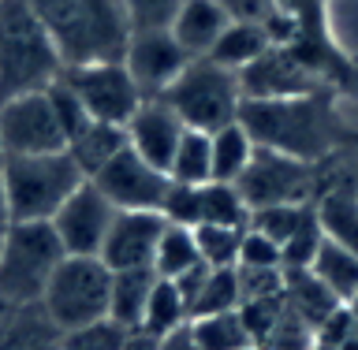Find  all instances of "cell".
<instances>
[{
	"label": "cell",
	"mask_w": 358,
	"mask_h": 350,
	"mask_svg": "<svg viewBox=\"0 0 358 350\" xmlns=\"http://www.w3.org/2000/svg\"><path fill=\"white\" fill-rule=\"evenodd\" d=\"M243 127L257 150H276L306 164L329 161L340 145V112L329 94L287 97V101H246Z\"/></svg>",
	"instance_id": "1"
},
{
	"label": "cell",
	"mask_w": 358,
	"mask_h": 350,
	"mask_svg": "<svg viewBox=\"0 0 358 350\" xmlns=\"http://www.w3.org/2000/svg\"><path fill=\"white\" fill-rule=\"evenodd\" d=\"M64 67L123 60L131 22L123 0H30Z\"/></svg>",
	"instance_id": "2"
},
{
	"label": "cell",
	"mask_w": 358,
	"mask_h": 350,
	"mask_svg": "<svg viewBox=\"0 0 358 350\" xmlns=\"http://www.w3.org/2000/svg\"><path fill=\"white\" fill-rule=\"evenodd\" d=\"M60 75L64 60L30 0H0V101L49 89Z\"/></svg>",
	"instance_id": "3"
},
{
	"label": "cell",
	"mask_w": 358,
	"mask_h": 350,
	"mask_svg": "<svg viewBox=\"0 0 358 350\" xmlns=\"http://www.w3.org/2000/svg\"><path fill=\"white\" fill-rule=\"evenodd\" d=\"M64 257L67 254L49 220H34V224L8 220L4 254H0V302L8 309L41 306L45 287H49Z\"/></svg>",
	"instance_id": "4"
},
{
	"label": "cell",
	"mask_w": 358,
	"mask_h": 350,
	"mask_svg": "<svg viewBox=\"0 0 358 350\" xmlns=\"http://www.w3.org/2000/svg\"><path fill=\"white\" fill-rule=\"evenodd\" d=\"M161 101L183 119L187 131H206V134L235 123L243 116V105H246L239 75L220 67V64H213L209 56L190 60L183 67V75L164 89Z\"/></svg>",
	"instance_id": "5"
},
{
	"label": "cell",
	"mask_w": 358,
	"mask_h": 350,
	"mask_svg": "<svg viewBox=\"0 0 358 350\" xmlns=\"http://www.w3.org/2000/svg\"><path fill=\"white\" fill-rule=\"evenodd\" d=\"M8 175V220L34 224L52 220L60 205L86 183L78 164L64 153H41V156H4Z\"/></svg>",
	"instance_id": "6"
},
{
	"label": "cell",
	"mask_w": 358,
	"mask_h": 350,
	"mask_svg": "<svg viewBox=\"0 0 358 350\" xmlns=\"http://www.w3.org/2000/svg\"><path fill=\"white\" fill-rule=\"evenodd\" d=\"M112 268L101 257H64L41 295V313L56 332H75L108 321Z\"/></svg>",
	"instance_id": "7"
},
{
	"label": "cell",
	"mask_w": 358,
	"mask_h": 350,
	"mask_svg": "<svg viewBox=\"0 0 358 350\" xmlns=\"http://www.w3.org/2000/svg\"><path fill=\"white\" fill-rule=\"evenodd\" d=\"M243 201L254 209H268V205H306L317 201L321 194V175L317 164H306L299 156L276 153V150H257L250 168L243 172L239 183Z\"/></svg>",
	"instance_id": "8"
},
{
	"label": "cell",
	"mask_w": 358,
	"mask_h": 350,
	"mask_svg": "<svg viewBox=\"0 0 358 350\" xmlns=\"http://www.w3.org/2000/svg\"><path fill=\"white\" fill-rule=\"evenodd\" d=\"M0 150L4 156H41L67 150V134L45 89L0 101Z\"/></svg>",
	"instance_id": "9"
},
{
	"label": "cell",
	"mask_w": 358,
	"mask_h": 350,
	"mask_svg": "<svg viewBox=\"0 0 358 350\" xmlns=\"http://www.w3.org/2000/svg\"><path fill=\"white\" fill-rule=\"evenodd\" d=\"M64 78L71 82L75 94L83 97L90 119H97V123H116V127H127V119L138 112V105L145 101L138 94V86H134V78L127 75L123 60L64 67Z\"/></svg>",
	"instance_id": "10"
},
{
	"label": "cell",
	"mask_w": 358,
	"mask_h": 350,
	"mask_svg": "<svg viewBox=\"0 0 358 350\" xmlns=\"http://www.w3.org/2000/svg\"><path fill=\"white\" fill-rule=\"evenodd\" d=\"M90 183H94L120 212H161L172 179H168L161 168H153L150 161H142V156L127 145V150L112 156Z\"/></svg>",
	"instance_id": "11"
},
{
	"label": "cell",
	"mask_w": 358,
	"mask_h": 350,
	"mask_svg": "<svg viewBox=\"0 0 358 350\" xmlns=\"http://www.w3.org/2000/svg\"><path fill=\"white\" fill-rule=\"evenodd\" d=\"M239 86L246 101H287V97L329 94V82L287 45H273L262 60H254L246 71H239Z\"/></svg>",
	"instance_id": "12"
},
{
	"label": "cell",
	"mask_w": 358,
	"mask_h": 350,
	"mask_svg": "<svg viewBox=\"0 0 358 350\" xmlns=\"http://www.w3.org/2000/svg\"><path fill=\"white\" fill-rule=\"evenodd\" d=\"M116 212L120 209L86 179L49 224H52V231L67 257H101V246L108 239V228L116 220Z\"/></svg>",
	"instance_id": "13"
},
{
	"label": "cell",
	"mask_w": 358,
	"mask_h": 350,
	"mask_svg": "<svg viewBox=\"0 0 358 350\" xmlns=\"http://www.w3.org/2000/svg\"><path fill=\"white\" fill-rule=\"evenodd\" d=\"M187 64L190 56L172 38V30H134L127 38V49H123V67L145 101L164 97V89L183 75Z\"/></svg>",
	"instance_id": "14"
},
{
	"label": "cell",
	"mask_w": 358,
	"mask_h": 350,
	"mask_svg": "<svg viewBox=\"0 0 358 350\" xmlns=\"http://www.w3.org/2000/svg\"><path fill=\"white\" fill-rule=\"evenodd\" d=\"M161 212H116L108 228V239L101 246V261L112 272H134V268H153V254L164 231Z\"/></svg>",
	"instance_id": "15"
},
{
	"label": "cell",
	"mask_w": 358,
	"mask_h": 350,
	"mask_svg": "<svg viewBox=\"0 0 358 350\" xmlns=\"http://www.w3.org/2000/svg\"><path fill=\"white\" fill-rule=\"evenodd\" d=\"M123 131H127V145H131V150L138 153L142 161H150L153 168H161L164 175H168V164H172L179 142H183V134H187L183 119H179L161 97L142 101L138 112L127 119V127H123Z\"/></svg>",
	"instance_id": "16"
},
{
	"label": "cell",
	"mask_w": 358,
	"mask_h": 350,
	"mask_svg": "<svg viewBox=\"0 0 358 350\" xmlns=\"http://www.w3.org/2000/svg\"><path fill=\"white\" fill-rule=\"evenodd\" d=\"M228 22L231 19L220 11L217 0H183V8H179V15L172 22V38L183 45L190 60H201V56L213 52V45L220 41Z\"/></svg>",
	"instance_id": "17"
},
{
	"label": "cell",
	"mask_w": 358,
	"mask_h": 350,
	"mask_svg": "<svg viewBox=\"0 0 358 350\" xmlns=\"http://www.w3.org/2000/svg\"><path fill=\"white\" fill-rule=\"evenodd\" d=\"M123 150H127V131L116 127V123H97V119H90L86 127L67 142V156L78 164V172L86 179H94L101 168Z\"/></svg>",
	"instance_id": "18"
},
{
	"label": "cell",
	"mask_w": 358,
	"mask_h": 350,
	"mask_svg": "<svg viewBox=\"0 0 358 350\" xmlns=\"http://www.w3.org/2000/svg\"><path fill=\"white\" fill-rule=\"evenodd\" d=\"M157 284L153 268H134V272H112V295H108V321L123 332H138L145 317V302Z\"/></svg>",
	"instance_id": "19"
},
{
	"label": "cell",
	"mask_w": 358,
	"mask_h": 350,
	"mask_svg": "<svg viewBox=\"0 0 358 350\" xmlns=\"http://www.w3.org/2000/svg\"><path fill=\"white\" fill-rule=\"evenodd\" d=\"M313 209H317L324 239L343 246V250H351V254H358V190L355 187L351 190L347 187H329V190L317 194Z\"/></svg>",
	"instance_id": "20"
},
{
	"label": "cell",
	"mask_w": 358,
	"mask_h": 350,
	"mask_svg": "<svg viewBox=\"0 0 358 350\" xmlns=\"http://www.w3.org/2000/svg\"><path fill=\"white\" fill-rule=\"evenodd\" d=\"M268 49H273V38H268L265 22H228L224 34H220V41L213 45L209 60L239 75L254 60H262Z\"/></svg>",
	"instance_id": "21"
},
{
	"label": "cell",
	"mask_w": 358,
	"mask_h": 350,
	"mask_svg": "<svg viewBox=\"0 0 358 350\" xmlns=\"http://www.w3.org/2000/svg\"><path fill=\"white\" fill-rule=\"evenodd\" d=\"M209 142H213V183H239L257 153V142L243 127V119L213 131Z\"/></svg>",
	"instance_id": "22"
},
{
	"label": "cell",
	"mask_w": 358,
	"mask_h": 350,
	"mask_svg": "<svg viewBox=\"0 0 358 350\" xmlns=\"http://www.w3.org/2000/svg\"><path fill=\"white\" fill-rule=\"evenodd\" d=\"M0 350H60V332L49 324L41 306L8 309L0 317Z\"/></svg>",
	"instance_id": "23"
},
{
	"label": "cell",
	"mask_w": 358,
	"mask_h": 350,
	"mask_svg": "<svg viewBox=\"0 0 358 350\" xmlns=\"http://www.w3.org/2000/svg\"><path fill=\"white\" fill-rule=\"evenodd\" d=\"M190 324V309L183 295H179V287L172 279H161L157 276V284L150 291V302H145V317H142V335H150V340H164V335H172L179 328H187Z\"/></svg>",
	"instance_id": "24"
},
{
	"label": "cell",
	"mask_w": 358,
	"mask_h": 350,
	"mask_svg": "<svg viewBox=\"0 0 358 350\" xmlns=\"http://www.w3.org/2000/svg\"><path fill=\"white\" fill-rule=\"evenodd\" d=\"M310 272L317 276L321 284L332 291V298L343 302V306L358 295V254L343 250V246H336L329 239L321 242V250H317V257H313Z\"/></svg>",
	"instance_id": "25"
},
{
	"label": "cell",
	"mask_w": 358,
	"mask_h": 350,
	"mask_svg": "<svg viewBox=\"0 0 358 350\" xmlns=\"http://www.w3.org/2000/svg\"><path fill=\"white\" fill-rule=\"evenodd\" d=\"M217 224V228H250V205L243 201L235 183H206L198 187V228Z\"/></svg>",
	"instance_id": "26"
},
{
	"label": "cell",
	"mask_w": 358,
	"mask_h": 350,
	"mask_svg": "<svg viewBox=\"0 0 358 350\" xmlns=\"http://www.w3.org/2000/svg\"><path fill=\"white\" fill-rule=\"evenodd\" d=\"M206 265L198 254V242H194V228H179V224H164L161 231V242H157V254H153V272L161 279H179L187 276L190 268Z\"/></svg>",
	"instance_id": "27"
},
{
	"label": "cell",
	"mask_w": 358,
	"mask_h": 350,
	"mask_svg": "<svg viewBox=\"0 0 358 350\" xmlns=\"http://www.w3.org/2000/svg\"><path fill=\"white\" fill-rule=\"evenodd\" d=\"M243 306L239 291V268H209L201 287L190 298V321L194 317H217V313H235Z\"/></svg>",
	"instance_id": "28"
},
{
	"label": "cell",
	"mask_w": 358,
	"mask_h": 350,
	"mask_svg": "<svg viewBox=\"0 0 358 350\" xmlns=\"http://www.w3.org/2000/svg\"><path fill=\"white\" fill-rule=\"evenodd\" d=\"M168 179L179 187H206L213 183V142L206 131H187L179 150L168 164Z\"/></svg>",
	"instance_id": "29"
},
{
	"label": "cell",
	"mask_w": 358,
	"mask_h": 350,
	"mask_svg": "<svg viewBox=\"0 0 358 350\" xmlns=\"http://www.w3.org/2000/svg\"><path fill=\"white\" fill-rule=\"evenodd\" d=\"M190 335H194L198 350H254V335L239 309L217 313V317H194Z\"/></svg>",
	"instance_id": "30"
},
{
	"label": "cell",
	"mask_w": 358,
	"mask_h": 350,
	"mask_svg": "<svg viewBox=\"0 0 358 350\" xmlns=\"http://www.w3.org/2000/svg\"><path fill=\"white\" fill-rule=\"evenodd\" d=\"M310 217H313V201H306V205H268V209H254V212H250V231H262L265 239H273L280 250H284V242H287Z\"/></svg>",
	"instance_id": "31"
},
{
	"label": "cell",
	"mask_w": 358,
	"mask_h": 350,
	"mask_svg": "<svg viewBox=\"0 0 358 350\" xmlns=\"http://www.w3.org/2000/svg\"><path fill=\"white\" fill-rule=\"evenodd\" d=\"M243 228H217V224H201L194 228L198 254L209 268H235L239 265V246H243Z\"/></svg>",
	"instance_id": "32"
},
{
	"label": "cell",
	"mask_w": 358,
	"mask_h": 350,
	"mask_svg": "<svg viewBox=\"0 0 358 350\" xmlns=\"http://www.w3.org/2000/svg\"><path fill=\"white\" fill-rule=\"evenodd\" d=\"M127 340H131V332H123L120 324L97 321V324H86V328L64 332L60 350H127Z\"/></svg>",
	"instance_id": "33"
},
{
	"label": "cell",
	"mask_w": 358,
	"mask_h": 350,
	"mask_svg": "<svg viewBox=\"0 0 358 350\" xmlns=\"http://www.w3.org/2000/svg\"><path fill=\"white\" fill-rule=\"evenodd\" d=\"M45 94H49V101H52V112H56V119H60V127H64V134H67V142H71L75 134L90 123V112H86V105H83V97L75 94L71 82H67L64 75L56 78V82L45 89Z\"/></svg>",
	"instance_id": "34"
},
{
	"label": "cell",
	"mask_w": 358,
	"mask_h": 350,
	"mask_svg": "<svg viewBox=\"0 0 358 350\" xmlns=\"http://www.w3.org/2000/svg\"><path fill=\"white\" fill-rule=\"evenodd\" d=\"M183 0H123L131 34L134 30H172Z\"/></svg>",
	"instance_id": "35"
},
{
	"label": "cell",
	"mask_w": 358,
	"mask_h": 350,
	"mask_svg": "<svg viewBox=\"0 0 358 350\" xmlns=\"http://www.w3.org/2000/svg\"><path fill=\"white\" fill-rule=\"evenodd\" d=\"M321 242H324V231H321L317 209H313V217L302 224V228L284 242V250H280L284 254V268H310L313 257H317V250H321Z\"/></svg>",
	"instance_id": "36"
},
{
	"label": "cell",
	"mask_w": 358,
	"mask_h": 350,
	"mask_svg": "<svg viewBox=\"0 0 358 350\" xmlns=\"http://www.w3.org/2000/svg\"><path fill=\"white\" fill-rule=\"evenodd\" d=\"M235 268H284V254L273 239H265L262 231L246 228L243 246H239V265Z\"/></svg>",
	"instance_id": "37"
},
{
	"label": "cell",
	"mask_w": 358,
	"mask_h": 350,
	"mask_svg": "<svg viewBox=\"0 0 358 350\" xmlns=\"http://www.w3.org/2000/svg\"><path fill=\"white\" fill-rule=\"evenodd\" d=\"M231 22H265L276 11V0H217Z\"/></svg>",
	"instance_id": "38"
},
{
	"label": "cell",
	"mask_w": 358,
	"mask_h": 350,
	"mask_svg": "<svg viewBox=\"0 0 358 350\" xmlns=\"http://www.w3.org/2000/svg\"><path fill=\"white\" fill-rule=\"evenodd\" d=\"M276 11H287L302 22H324L329 0H276Z\"/></svg>",
	"instance_id": "39"
},
{
	"label": "cell",
	"mask_w": 358,
	"mask_h": 350,
	"mask_svg": "<svg viewBox=\"0 0 358 350\" xmlns=\"http://www.w3.org/2000/svg\"><path fill=\"white\" fill-rule=\"evenodd\" d=\"M157 350H198L194 335H190V324L179 328V332H172V335H164V340H157Z\"/></svg>",
	"instance_id": "40"
},
{
	"label": "cell",
	"mask_w": 358,
	"mask_h": 350,
	"mask_svg": "<svg viewBox=\"0 0 358 350\" xmlns=\"http://www.w3.org/2000/svg\"><path fill=\"white\" fill-rule=\"evenodd\" d=\"M0 224H8V175H4V156H0Z\"/></svg>",
	"instance_id": "41"
},
{
	"label": "cell",
	"mask_w": 358,
	"mask_h": 350,
	"mask_svg": "<svg viewBox=\"0 0 358 350\" xmlns=\"http://www.w3.org/2000/svg\"><path fill=\"white\" fill-rule=\"evenodd\" d=\"M127 350H157V340H150V335H142V332H131Z\"/></svg>",
	"instance_id": "42"
},
{
	"label": "cell",
	"mask_w": 358,
	"mask_h": 350,
	"mask_svg": "<svg viewBox=\"0 0 358 350\" xmlns=\"http://www.w3.org/2000/svg\"><path fill=\"white\" fill-rule=\"evenodd\" d=\"M4 235H8V224H0V254H4Z\"/></svg>",
	"instance_id": "43"
},
{
	"label": "cell",
	"mask_w": 358,
	"mask_h": 350,
	"mask_svg": "<svg viewBox=\"0 0 358 350\" xmlns=\"http://www.w3.org/2000/svg\"><path fill=\"white\" fill-rule=\"evenodd\" d=\"M347 306H351V313H355V317H358V295H355L351 302H347Z\"/></svg>",
	"instance_id": "44"
},
{
	"label": "cell",
	"mask_w": 358,
	"mask_h": 350,
	"mask_svg": "<svg viewBox=\"0 0 358 350\" xmlns=\"http://www.w3.org/2000/svg\"><path fill=\"white\" fill-rule=\"evenodd\" d=\"M4 313H8V306H4V302H0V317H4Z\"/></svg>",
	"instance_id": "45"
},
{
	"label": "cell",
	"mask_w": 358,
	"mask_h": 350,
	"mask_svg": "<svg viewBox=\"0 0 358 350\" xmlns=\"http://www.w3.org/2000/svg\"><path fill=\"white\" fill-rule=\"evenodd\" d=\"M0 156H4V150H0Z\"/></svg>",
	"instance_id": "46"
},
{
	"label": "cell",
	"mask_w": 358,
	"mask_h": 350,
	"mask_svg": "<svg viewBox=\"0 0 358 350\" xmlns=\"http://www.w3.org/2000/svg\"><path fill=\"white\" fill-rule=\"evenodd\" d=\"M355 190H358V187H355Z\"/></svg>",
	"instance_id": "47"
}]
</instances>
